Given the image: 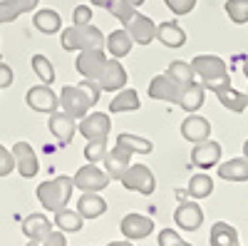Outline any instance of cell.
<instances>
[{
	"instance_id": "obj_6",
	"label": "cell",
	"mask_w": 248,
	"mask_h": 246,
	"mask_svg": "<svg viewBox=\"0 0 248 246\" xmlns=\"http://www.w3.org/2000/svg\"><path fill=\"white\" fill-rule=\"evenodd\" d=\"M109 130H112V119L105 112H87L77 125V132L87 142H107Z\"/></svg>"
},
{
	"instance_id": "obj_27",
	"label": "cell",
	"mask_w": 248,
	"mask_h": 246,
	"mask_svg": "<svg viewBox=\"0 0 248 246\" xmlns=\"http://www.w3.org/2000/svg\"><path fill=\"white\" fill-rule=\"evenodd\" d=\"M209 244L211 246H241L238 244V231L226 221H216L211 227V234H209Z\"/></svg>"
},
{
	"instance_id": "obj_26",
	"label": "cell",
	"mask_w": 248,
	"mask_h": 246,
	"mask_svg": "<svg viewBox=\"0 0 248 246\" xmlns=\"http://www.w3.org/2000/svg\"><path fill=\"white\" fill-rule=\"evenodd\" d=\"M132 45L134 43H132V37H129L127 30H114V33H109V37H105V48L109 50V55L114 60L127 57L129 50H132Z\"/></svg>"
},
{
	"instance_id": "obj_28",
	"label": "cell",
	"mask_w": 248,
	"mask_h": 246,
	"mask_svg": "<svg viewBox=\"0 0 248 246\" xmlns=\"http://www.w3.org/2000/svg\"><path fill=\"white\" fill-rule=\"evenodd\" d=\"M156 40L164 48H181L186 43V33L176 23H161L156 25Z\"/></svg>"
},
{
	"instance_id": "obj_43",
	"label": "cell",
	"mask_w": 248,
	"mask_h": 246,
	"mask_svg": "<svg viewBox=\"0 0 248 246\" xmlns=\"http://www.w3.org/2000/svg\"><path fill=\"white\" fill-rule=\"evenodd\" d=\"M30 246H67V239H65V231H50L40 244L30 241Z\"/></svg>"
},
{
	"instance_id": "obj_48",
	"label": "cell",
	"mask_w": 248,
	"mask_h": 246,
	"mask_svg": "<svg viewBox=\"0 0 248 246\" xmlns=\"http://www.w3.org/2000/svg\"><path fill=\"white\" fill-rule=\"evenodd\" d=\"M129 3H132V5H134V8H139V5H141V3H144V0H129Z\"/></svg>"
},
{
	"instance_id": "obj_14",
	"label": "cell",
	"mask_w": 248,
	"mask_h": 246,
	"mask_svg": "<svg viewBox=\"0 0 248 246\" xmlns=\"http://www.w3.org/2000/svg\"><path fill=\"white\" fill-rule=\"evenodd\" d=\"M221 162V145L214 139H203L191 149V164L199 169H209V167H216Z\"/></svg>"
},
{
	"instance_id": "obj_46",
	"label": "cell",
	"mask_w": 248,
	"mask_h": 246,
	"mask_svg": "<svg viewBox=\"0 0 248 246\" xmlns=\"http://www.w3.org/2000/svg\"><path fill=\"white\" fill-rule=\"evenodd\" d=\"M107 246H134L132 241H112V244H107Z\"/></svg>"
},
{
	"instance_id": "obj_25",
	"label": "cell",
	"mask_w": 248,
	"mask_h": 246,
	"mask_svg": "<svg viewBox=\"0 0 248 246\" xmlns=\"http://www.w3.org/2000/svg\"><path fill=\"white\" fill-rule=\"evenodd\" d=\"M35 8H37V0H3L0 3V23H13L15 17Z\"/></svg>"
},
{
	"instance_id": "obj_33",
	"label": "cell",
	"mask_w": 248,
	"mask_h": 246,
	"mask_svg": "<svg viewBox=\"0 0 248 246\" xmlns=\"http://www.w3.org/2000/svg\"><path fill=\"white\" fill-rule=\"evenodd\" d=\"M82 219L77 212H72V209H60V212H55V227H60V231H70V234H75V231H79L82 229Z\"/></svg>"
},
{
	"instance_id": "obj_13",
	"label": "cell",
	"mask_w": 248,
	"mask_h": 246,
	"mask_svg": "<svg viewBox=\"0 0 248 246\" xmlns=\"http://www.w3.org/2000/svg\"><path fill=\"white\" fill-rule=\"evenodd\" d=\"M122 234L127 241H137V239H147L154 231V221L144 214H127L122 219Z\"/></svg>"
},
{
	"instance_id": "obj_38",
	"label": "cell",
	"mask_w": 248,
	"mask_h": 246,
	"mask_svg": "<svg viewBox=\"0 0 248 246\" xmlns=\"http://www.w3.org/2000/svg\"><path fill=\"white\" fill-rule=\"evenodd\" d=\"M107 154V142H87V147H85V157L90 164H97L102 162Z\"/></svg>"
},
{
	"instance_id": "obj_32",
	"label": "cell",
	"mask_w": 248,
	"mask_h": 246,
	"mask_svg": "<svg viewBox=\"0 0 248 246\" xmlns=\"http://www.w3.org/2000/svg\"><path fill=\"white\" fill-rule=\"evenodd\" d=\"M186 192H189L191 199H206L211 197L214 192V179L209 174H194L189 179V187H186Z\"/></svg>"
},
{
	"instance_id": "obj_18",
	"label": "cell",
	"mask_w": 248,
	"mask_h": 246,
	"mask_svg": "<svg viewBox=\"0 0 248 246\" xmlns=\"http://www.w3.org/2000/svg\"><path fill=\"white\" fill-rule=\"evenodd\" d=\"M47 127H50V132L60 139V145H70L72 137H75V132H77V122H75L67 112H52Z\"/></svg>"
},
{
	"instance_id": "obj_2",
	"label": "cell",
	"mask_w": 248,
	"mask_h": 246,
	"mask_svg": "<svg viewBox=\"0 0 248 246\" xmlns=\"http://www.w3.org/2000/svg\"><path fill=\"white\" fill-rule=\"evenodd\" d=\"M191 70L201 80L203 87H209L211 92L218 90L221 85H231L229 80V67L218 55H196L191 60Z\"/></svg>"
},
{
	"instance_id": "obj_30",
	"label": "cell",
	"mask_w": 248,
	"mask_h": 246,
	"mask_svg": "<svg viewBox=\"0 0 248 246\" xmlns=\"http://www.w3.org/2000/svg\"><path fill=\"white\" fill-rule=\"evenodd\" d=\"M139 110V95L132 87L119 90V95L109 102V112H134Z\"/></svg>"
},
{
	"instance_id": "obj_34",
	"label": "cell",
	"mask_w": 248,
	"mask_h": 246,
	"mask_svg": "<svg viewBox=\"0 0 248 246\" xmlns=\"http://www.w3.org/2000/svg\"><path fill=\"white\" fill-rule=\"evenodd\" d=\"M167 75H169L174 82H179L181 87H186L189 82H194V70H191V65H189V63H181V60H174V63L169 65V70H167Z\"/></svg>"
},
{
	"instance_id": "obj_37",
	"label": "cell",
	"mask_w": 248,
	"mask_h": 246,
	"mask_svg": "<svg viewBox=\"0 0 248 246\" xmlns=\"http://www.w3.org/2000/svg\"><path fill=\"white\" fill-rule=\"evenodd\" d=\"M226 13L236 25L248 23V0H226Z\"/></svg>"
},
{
	"instance_id": "obj_20",
	"label": "cell",
	"mask_w": 248,
	"mask_h": 246,
	"mask_svg": "<svg viewBox=\"0 0 248 246\" xmlns=\"http://www.w3.org/2000/svg\"><path fill=\"white\" fill-rule=\"evenodd\" d=\"M107 212V201L102 199L97 192H82L79 201H77V214L82 219H97Z\"/></svg>"
},
{
	"instance_id": "obj_7",
	"label": "cell",
	"mask_w": 248,
	"mask_h": 246,
	"mask_svg": "<svg viewBox=\"0 0 248 246\" xmlns=\"http://www.w3.org/2000/svg\"><path fill=\"white\" fill-rule=\"evenodd\" d=\"M72 181H75V189H82V192H102V189H107L109 187V177H107V172H102L99 167H94V164H90L87 162V167H79L77 169V174L72 177Z\"/></svg>"
},
{
	"instance_id": "obj_8",
	"label": "cell",
	"mask_w": 248,
	"mask_h": 246,
	"mask_svg": "<svg viewBox=\"0 0 248 246\" xmlns=\"http://www.w3.org/2000/svg\"><path fill=\"white\" fill-rule=\"evenodd\" d=\"M107 65V55H105V48H97V50H82L79 57H77V72L85 77V80H94L102 75V70H105Z\"/></svg>"
},
{
	"instance_id": "obj_39",
	"label": "cell",
	"mask_w": 248,
	"mask_h": 246,
	"mask_svg": "<svg viewBox=\"0 0 248 246\" xmlns=\"http://www.w3.org/2000/svg\"><path fill=\"white\" fill-rule=\"evenodd\" d=\"M159 246H191V244L184 241L174 229H161L159 231Z\"/></svg>"
},
{
	"instance_id": "obj_47",
	"label": "cell",
	"mask_w": 248,
	"mask_h": 246,
	"mask_svg": "<svg viewBox=\"0 0 248 246\" xmlns=\"http://www.w3.org/2000/svg\"><path fill=\"white\" fill-rule=\"evenodd\" d=\"M243 157H246V159H248V139H246V142H243Z\"/></svg>"
},
{
	"instance_id": "obj_5",
	"label": "cell",
	"mask_w": 248,
	"mask_h": 246,
	"mask_svg": "<svg viewBox=\"0 0 248 246\" xmlns=\"http://www.w3.org/2000/svg\"><path fill=\"white\" fill-rule=\"evenodd\" d=\"M119 181H122L124 189L139 192L144 197L154 194V189H156V179H154V174L147 164H129V169L119 177Z\"/></svg>"
},
{
	"instance_id": "obj_45",
	"label": "cell",
	"mask_w": 248,
	"mask_h": 246,
	"mask_svg": "<svg viewBox=\"0 0 248 246\" xmlns=\"http://www.w3.org/2000/svg\"><path fill=\"white\" fill-rule=\"evenodd\" d=\"M90 3H92V5H97V8H107V5L112 3V0H90Z\"/></svg>"
},
{
	"instance_id": "obj_12",
	"label": "cell",
	"mask_w": 248,
	"mask_h": 246,
	"mask_svg": "<svg viewBox=\"0 0 248 246\" xmlns=\"http://www.w3.org/2000/svg\"><path fill=\"white\" fill-rule=\"evenodd\" d=\"M181 85L174 82L167 72L164 75H156L152 82H149V97L152 99H161V102H174L179 105V97H181Z\"/></svg>"
},
{
	"instance_id": "obj_35",
	"label": "cell",
	"mask_w": 248,
	"mask_h": 246,
	"mask_svg": "<svg viewBox=\"0 0 248 246\" xmlns=\"http://www.w3.org/2000/svg\"><path fill=\"white\" fill-rule=\"evenodd\" d=\"M32 70H35V75L45 82V85H52L55 82V67H52V63L45 57V55H35L32 57Z\"/></svg>"
},
{
	"instance_id": "obj_22",
	"label": "cell",
	"mask_w": 248,
	"mask_h": 246,
	"mask_svg": "<svg viewBox=\"0 0 248 246\" xmlns=\"http://www.w3.org/2000/svg\"><path fill=\"white\" fill-rule=\"evenodd\" d=\"M50 231H52V229H50V219H47L45 214H30V216L25 219V224H23V234H25L30 241H35V244H40Z\"/></svg>"
},
{
	"instance_id": "obj_36",
	"label": "cell",
	"mask_w": 248,
	"mask_h": 246,
	"mask_svg": "<svg viewBox=\"0 0 248 246\" xmlns=\"http://www.w3.org/2000/svg\"><path fill=\"white\" fill-rule=\"evenodd\" d=\"M107 10H109V13H112V15L119 20L122 25H127L129 20H132V15L137 13V8L129 3V0H112V3L107 5Z\"/></svg>"
},
{
	"instance_id": "obj_23",
	"label": "cell",
	"mask_w": 248,
	"mask_h": 246,
	"mask_svg": "<svg viewBox=\"0 0 248 246\" xmlns=\"http://www.w3.org/2000/svg\"><path fill=\"white\" fill-rule=\"evenodd\" d=\"M203 95H206V87L201 85V82H189V85H186V87L181 90L179 107L194 115V112L203 105Z\"/></svg>"
},
{
	"instance_id": "obj_3",
	"label": "cell",
	"mask_w": 248,
	"mask_h": 246,
	"mask_svg": "<svg viewBox=\"0 0 248 246\" xmlns=\"http://www.w3.org/2000/svg\"><path fill=\"white\" fill-rule=\"evenodd\" d=\"M75 192V181L72 177H55V179H47L37 187V201L43 204L45 209L50 212H60L70 204V197Z\"/></svg>"
},
{
	"instance_id": "obj_29",
	"label": "cell",
	"mask_w": 248,
	"mask_h": 246,
	"mask_svg": "<svg viewBox=\"0 0 248 246\" xmlns=\"http://www.w3.org/2000/svg\"><path fill=\"white\" fill-rule=\"evenodd\" d=\"M32 23H35V28H37L40 33L52 35V33H57V30L62 28V17H60V13H57V10L45 8V10H37V13H35Z\"/></svg>"
},
{
	"instance_id": "obj_24",
	"label": "cell",
	"mask_w": 248,
	"mask_h": 246,
	"mask_svg": "<svg viewBox=\"0 0 248 246\" xmlns=\"http://www.w3.org/2000/svg\"><path fill=\"white\" fill-rule=\"evenodd\" d=\"M218 177L223 181H248V159H229L218 164Z\"/></svg>"
},
{
	"instance_id": "obj_42",
	"label": "cell",
	"mask_w": 248,
	"mask_h": 246,
	"mask_svg": "<svg viewBox=\"0 0 248 246\" xmlns=\"http://www.w3.org/2000/svg\"><path fill=\"white\" fill-rule=\"evenodd\" d=\"M92 23V8L90 5H77L72 13V25H90Z\"/></svg>"
},
{
	"instance_id": "obj_9",
	"label": "cell",
	"mask_w": 248,
	"mask_h": 246,
	"mask_svg": "<svg viewBox=\"0 0 248 246\" xmlns=\"http://www.w3.org/2000/svg\"><path fill=\"white\" fill-rule=\"evenodd\" d=\"M124 30L129 33L132 43H137V45H149L152 40H156V25H154V20L147 17V15H141V13H134L132 20L124 25Z\"/></svg>"
},
{
	"instance_id": "obj_31",
	"label": "cell",
	"mask_w": 248,
	"mask_h": 246,
	"mask_svg": "<svg viewBox=\"0 0 248 246\" xmlns=\"http://www.w3.org/2000/svg\"><path fill=\"white\" fill-rule=\"evenodd\" d=\"M117 145L124 147L127 152H132V154H152V149H154V145H152L149 139L137 137V134H129V132L119 134V137H117Z\"/></svg>"
},
{
	"instance_id": "obj_41",
	"label": "cell",
	"mask_w": 248,
	"mask_h": 246,
	"mask_svg": "<svg viewBox=\"0 0 248 246\" xmlns=\"http://www.w3.org/2000/svg\"><path fill=\"white\" fill-rule=\"evenodd\" d=\"M15 169V157L13 152H8L3 145H0V177H8Z\"/></svg>"
},
{
	"instance_id": "obj_49",
	"label": "cell",
	"mask_w": 248,
	"mask_h": 246,
	"mask_svg": "<svg viewBox=\"0 0 248 246\" xmlns=\"http://www.w3.org/2000/svg\"><path fill=\"white\" fill-rule=\"evenodd\" d=\"M243 75H246V80H248V63H243Z\"/></svg>"
},
{
	"instance_id": "obj_1",
	"label": "cell",
	"mask_w": 248,
	"mask_h": 246,
	"mask_svg": "<svg viewBox=\"0 0 248 246\" xmlns=\"http://www.w3.org/2000/svg\"><path fill=\"white\" fill-rule=\"evenodd\" d=\"M99 92L102 90H99V85L94 80H82L79 85H67L60 92V107L72 119H82L90 112V107L97 105Z\"/></svg>"
},
{
	"instance_id": "obj_19",
	"label": "cell",
	"mask_w": 248,
	"mask_h": 246,
	"mask_svg": "<svg viewBox=\"0 0 248 246\" xmlns=\"http://www.w3.org/2000/svg\"><path fill=\"white\" fill-rule=\"evenodd\" d=\"M132 159V152H127V149H124V147H114V149H109L107 154H105V159H102V162H105V172H107V177L109 179H119L124 172H127L129 169V162Z\"/></svg>"
},
{
	"instance_id": "obj_10",
	"label": "cell",
	"mask_w": 248,
	"mask_h": 246,
	"mask_svg": "<svg viewBox=\"0 0 248 246\" xmlns=\"http://www.w3.org/2000/svg\"><path fill=\"white\" fill-rule=\"evenodd\" d=\"M25 102H28V107H32L35 112H47V115L57 112V107H60V97L47 85L30 87L28 95H25Z\"/></svg>"
},
{
	"instance_id": "obj_11",
	"label": "cell",
	"mask_w": 248,
	"mask_h": 246,
	"mask_svg": "<svg viewBox=\"0 0 248 246\" xmlns=\"http://www.w3.org/2000/svg\"><path fill=\"white\" fill-rule=\"evenodd\" d=\"M97 85L105 92H119V90L127 87V70L122 67L119 60H107L105 70L97 77Z\"/></svg>"
},
{
	"instance_id": "obj_40",
	"label": "cell",
	"mask_w": 248,
	"mask_h": 246,
	"mask_svg": "<svg viewBox=\"0 0 248 246\" xmlns=\"http://www.w3.org/2000/svg\"><path fill=\"white\" fill-rule=\"evenodd\" d=\"M164 3L174 15H189L196 5V0H164Z\"/></svg>"
},
{
	"instance_id": "obj_44",
	"label": "cell",
	"mask_w": 248,
	"mask_h": 246,
	"mask_svg": "<svg viewBox=\"0 0 248 246\" xmlns=\"http://www.w3.org/2000/svg\"><path fill=\"white\" fill-rule=\"evenodd\" d=\"M10 85H13V70L5 63H0V90L10 87Z\"/></svg>"
},
{
	"instance_id": "obj_21",
	"label": "cell",
	"mask_w": 248,
	"mask_h": 246,
	"mask_svg": "<svg viewBox=\"0 0 248 246\" xmlns=\"http://www.w3.org/2000/svg\"><path fill=\"white\" fill-rule=\"evenodd\" d=\"M214 95L218 97V102L226 107V110H231V112H243L248 107V95L233 90L231 85H221L218 90H214Z\"/></svg>"
},
{
	"instance_id": "obj_16",
	"label": "cell",
	"mask_w": 248,
	"mask_h": 246,
	"mask_svg": "<svg viewBox=\"0 0 248 246\" xmlns=\"http://www.w3.org/2000/svg\"><path fill=\"white\" fill-rule=\"evenodd\" d=\"M174 221L184 231H196L203 224V212H201V207L196 201H181L176 207V212H174Z\"/></svg>"
},
{
	"instance_id": "obj_4",
	"label": "cell",
	"mask_w": 248,
	"mask_h": 246,
	"mask_svg": "<svg viewBox=\"0 0 248 246\" xmlns=\"http://www.w3.org/2000/svg\"><path fill=\"white\" fill-rule=\"evenodd\" d=\"M62 48L67 52L70 50H97L105 48V35H102L99 28L90 25H72L67 30H62Z\"/></svg>"
},
{
	"instance_id": "obj_15",
	"label": "cell",
	"mask_w": 248,
	"mask_h": 246,
	"mask_svg": "<svg viewBox=\"0 0 248 246\" xmlns=\"http://www.w3.org/2000/svg\"><path fill=\"white\" fill-rule=\"evenodd\" d=\"M13 157H15V169L20 172V177L32 179L37 174V169H40L37 154L32 152V147L28 145V142H17V145H13Z\"/></svg>"
},
{
	"instance_id": "obj_17",
	"label": "cell",
	"mask_w": 248,
	"mask_h": 246,
	"mask_svg": "<svg viewBox=\"0 0 248 246\" xmlns=\"http://www.w3.org/2000/svg\"><path fill=\"white\" fill-rule=\"evenodd\" d=\"M181 137L186 142L199 145V142L211 137V122L206 119V117H199V115H189V117L181 122Z\"/></svg>"
}]
</instances>
